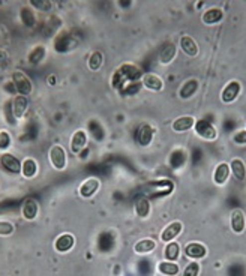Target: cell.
<instances>
[{
	"mask_svg": "<svg viewBox=\"0 0 246 276\" xmlns=\"http://www.w3.org/2000/svg\"><path fill=\"white\" fill-rule=\"evenodd\" d=\"M143 77V71L132 65V63H123L122 66H119L113 77H111V86L116 89V90H125L126 86H129L131 83H137L140 81Z\"/></svg>",
	"mask_w": 246,
	"mask_h": 276,
	"instance_id": "obj_1",
	"label": "cell"
},
{
	"mask_svg": "<svg viewBox=\"0 0 246 276\" xmlns=\"http://www.w3.org/2000/svg\"><path fill=\"white\" fill-rule=\"evenodd\" d=\"M11 80L15 87L17 95L29 96L33 92V83H32L30 77L26 72H23L21 69H15L11 75Z\"/></svg>",
	"mask_w": 246,
	"mask_h": 276,
	"instance_id": "obj_2",
	"label": "cell"
},
{
	"mask_svg": "<svg viewBox=\"0 0 246 276\" xmlns=\"http://www.w3.org/2000/svg\"><path fill=\"white\" fill-rule=\"evenodd\" d=\"M48 161L56 171H63L68 165V155L63 146L53 144L48 149Z\"/></svg>",
	"mask_w": 246,
	"mask_h": 276,
	"instance_id": "obj_3",
	"label": "cell"
},
{
	"mask_svg": "<svg viewBox=\"0 0 246 276\" xmlns=\"http://www.w3.org/2000/svg\"><path fill=\"white\" fill-rule=\"evenodd\" d=\"M194 129H195V134H197L200 138L206 140V141H215V140L218 138V131H216V128L213 126L212 122H209V120H206V119H197Z\"/></svg>",
	"mask_w": 246,
	"mask_h": 276,
	"instance_id": "obj_4",
	"label": "cell"
},
{
	"mask_svg": "<svg viewBox=\"0 0 246 276\" xmlns=\"http://www.w3.org/2000/svg\"><path fill=\"white\" fill-rule=\"evenodd\" d=\"M101 189V180L98 177H87L78 186V195L81 198H92Z\"/></svg>",
	"mask_w": 246,
	"mask_h": 276,
	"instance_id": "obj_5",
	"label": "cell"
},
{
	"mask_svg": "<svg viewBox=\"0 0 246 276\" xmlns=\"http://www.w3.org/2000/svg\"><path fill=\"white\" fill-rule=\"evenodd\" d=\"M240 92H242V84H240V81L231 80V81H228V83L224 86V89H222V92H221V101H222L224 104H231V102H234V101L239 98Z\"/></svg>",
	"mask_w": 246,
	"mask_h": 276,
	"instance_id": "obj_6",
	"label": "cell"
},
{
	"mask_svg": "<svg viewBox=\"0 0 246 276\" xmlns=\"http://www.w3.org/2000/svg\"><path fill=\"white\" fill-rule=\"evenodd\" d=\"M87 143H89V135L84 129H77L72 137H71V141H69V149L74 155H80L83 152L86 147H87Z\"/></svg>",
	"mask_w": 246,
	"mask_h": 276,
	"instance_id": "obj_7",
	"label": "cell"
},
{
	"mask_svg": "<svg viewBox=\"0 0 246 276\" xmlns=\"http://www.w3.org/2000/svg\"><path fill=\"white\" fill-rule=\"evenodd\" d=\"M29 108V96H23V95H17L12 98L11 101V114L15 120H23V117L26 116Z\"/></svg>",
	"mask_w": 246,
	"mask_h": 276,
	"instance_id": "obj_8",
	"label": "cell"
},
{
	"mask_svg": "<svg viewBox=\"0 0 246 276\" xmlns=\"http://www.w3.org/2000/svg\"><path fill=\"white\" fill-rule=\"evenodd\" d=\"M140 83H141V87H144V89H147L150 92H162L164 86H165V84H164V80L159 75L152 74V72L143 74Z\"/></svg>",
	"mask_w": 246,
	"mask_h": 276,
	"instance_id": "obj_9",
	"label": "cell"
},
{
	"mask_svg": "<svg viewBox=\"0 0 246 276\" xmlns=\"http://www.w3.org/2000/svg\"><path fill=\"white\" fill-rule=\"evenodd\" d=\"M176 54H177V47L174 42H165L161 50H159V54H158V62L164 66H167L170 63H173V60L176 59Z\"/></svg>",
	"mask_w": 246,
	"mask_h": 276,
	"instance_id": "obj_10",
	"label": "cell"
},
{
	"mask_svg": "<svg viewBox=\"0 0 246 276\" xmlns=\"http://www.w3.org/2000/svg\"><path fill=\"white\" fill-rule=\"evenodd\" d=\"M183 231V224L180 221H173L171 224H168L165 228L161 233V240L164 243H170L173 240H176Z\"/></svg>",
	"mask_w": 246,
	"mask_h": 276,
	"instance_id": "obj_11",
	"label": "cell"
},
{
	"mask_svg": "<svg viewBox=\"0 0 246 276\" xmlns=\"http://www.w3.org/2000/svg\"><path fill=\"white\" fill-rule=\"evenodd\" d=\"M0 164H2V167L11 174H20L21 173V161L17 156H14L12 153L5 152V153L0 155Z\"/></svg>",
	"mask_w": 246,
	"mask_h": 276,
	"instance_id": "obj_12",
	"label": "cell"
},
{
	"mask_svg": "<svg viewBox=\"0 0 246 276\" xmlns=\"http://www.w3.org/2000/svg\"><path fill=\"white\" fill-rule=\"evenodd\" d=\"M230 174H231V170H230V164L228 162H221L215 167V171H213V183L216 186H224L225 183L228 182L230 179Z\"/></svg>",
	"mask_w": 246,
	"mask_h": 276,
	"instance_id": "obj_13",
	"label": "cell"
},
{
	"mask_svg": "<svg viewBox=\"0 0 246 276\" xmlns=\"http://www.w3.org/2000/svg\"><path fill=\"white\" fill-rule=\"evenodd\" d=\"M195 122H197V119L194 116H180V117H177V119L173 120L171 129L176 134H183V132H188V131L194 129Z\"/></svg>",
	"mask_w": 246,
	"mask_h": 276,
	"instance_id": "obj_14",
	"label": "cell"
},
{
	"mask_svg": "<svg viewBox=\"0 0 246 276\" xmlns=\"http://www.w3.org/2000/svg\"><path fill=\"white\" fill-rule=\"evenodd\" d=\"M198 87H200V81H198L197 78H189V80H186V81L180 86V89H179V92H177V95H179V98L183 99V101L191 99V98L197 93V92H198Z\"/></svg>",
	"mask_w": 246,
	"mask_h": 276,
	"instance_id": "obj_15",
	"label": "cell"
},
{
	"mask_svg": "<svg viewBox=\"0 0 246 276\" xmlns=\"http://www.w3.org/2000/svg\"><path fill=\"white\" fill-rule=\"evenodd\" d=\"M230 224H231V230L236 234H243L245 228H246V215L242 209H234L231 212V218H230Z\"/></svg>",
	"mask_w": 246,
	"mask_h": 276,
	"instance_id": "obj_16",
	"label": "cell"
},
{
	"mask_svg": "<svg viewBox=\"0 0 246 276\" xmlns=\"http://www.w3.org/2000/svg\"><path fill=\"white\" fill-rule=\"evenodd\" d=\"M179 47H180V50H182L188 57H197L198 53H200V47H198L197 41H195L192 36H189V35L180 36Z\"/></svg>",
	"mask_w": 246,
	"mask_h": 276,
	"instance_id": "obj_17",
	"label": "cell"
},
{
	"mask_svg": "<svg viewBox=\"0 0 246 276\" xmlns=\"http://www.w3.org/2000/svg\"><path fill=\"white\" fill-rule=\"evenodd\" d=\"M74 246H75V237H74L71 233H63V234H60V236L56 239V242H54V249H56L59 254L69 252Z\"/></svg>",
	"mask_w": 246,
	"mask_h": 276,
	"instance_id": "obj_18",
	"label": "cell"
},
{
	"mask_svg": "<svg viewBox=\"0 0 246 276\" xmlns=\"http://www.w3.org/2000/svg\"><path fill=\"white\" fill-rule=\"evenodd\" d=\"M185 255L192 260H201L207 255V248L203 243L191 242L185 246Z\"/></svg>",
	"mask_w": 246,
	"mask_h": 276,
	"instance_id": "obj_19",
	"label": "cell"
},
{
	"mask_svg": "<svg viewBox=\"0 0 246 276\" xmlns=\"http://www.w3.org/2000/svg\"><path fill=\"white\" fill-rule=\"evenodd\" d=\"M224 20V11L221 8H209L203 12L201 15V21L206 26H213L218 24Z\"/></svg>",
	"mask_w": 246,
	"mask_h": 276,
	"instance_id": "obj_20",
	"label": "cell"
},
{
	"mask_svg": "<svg viewBox=\"0 0 246 276\" xmlns=\"http://www.w3.org/2000/svg\"><path fill=\"white\" fill-rule=\"evenodd\" d=\"M39 212V204L35 198H27L21 206V215L26 221H35Z\"/></svg>",
	"mask_w": 246,
	"mask_h": 276,
	"instance_id": "obj_21",
	"label": "cell"
},
{
	"mask_svg": "<svg viewBox=\"0 0 246 276\" xmlns=\"http://www.w3.org/2000/svg\"><path fill=\"white\" fill-rule=\"evenodd\" d=\"M155 138V129L149 125V123H144L140 126L138 129V134H137V140H138V144L143 146V147H147L152 144Z\"/></svg>",
	"mask_w": 246,
	"mask_h": 276,
	"instance_id": "obj_22",
	"label": "cell"
},
{
	"mask_svg": "<svg viewBox=\"0 0 246 276\" xmlns=\"http://www.w3.org/2000/svg\"><path fill=\"white\" fill-rule=\"evenodd\" d=\"M230 170H231V174L234 176L236 180L243 182L246 179V164L242 159L234 158L230 164Z\"/></svg>",
	"mask_w": 246,
	"mask_h": 276,
	"instance_id": "obj_23",
	"label": "cell"
},
{
	"mask_svg": "<svg viewBox=\"0 0 246 276\" xmlns=\"http://www.w3.org/2000/svg\"><path fill=\"white\" fill-rule=\"evenodd\" d=\"M45 56H47V48H45V45L39 44L30 50V53L27 54V62L30 65H39L45 59Z\"/></svg>",
	"mask_w": 246,
	"mask_h": 276,
	"instance_id": "obj_24",
	"label": "cell"
},
{
	"mask_svg": "<svg viewBox=\"0 0 246 276\" xmlns=\"http://www.w3.org/2000/svg\"><path fill=\"white\" fill-rule=\"evenodd\" d=\"M155 248H156V242H155L153 239H150V237L141 239V240H138V242L134 245V251H135V254H138V255L150 254V252L155 251Z\"/></svg>",
	"mask_w": 246,
	"mask_h": 276,
	"instance_id": "obj_25",
	"label": "cell"
},
{
	"mask_svg": "<svg viewBox=\"0 0 246 276\" xmlns=\"http://www.w3.org/2000/svg\"><path fill=\"white\" fill-rule=\"evenodd\" d=\"M156 269H158V272L161 275H165V276H177L179 272H180V267H179L177 263L167 261V260L165 261H161Z\"/></svg>",
	"mask_w": 246,
	"mask_h": 276,
	"instance_id": "obj_26",
	"label": "cell"
},
{
	"mask_svg": "<svg viewBox=\"0 0 246 276\" xmlns=\"http://www.w3.org/2000/svg\"><path fill=\"white\" fill-rule=\"evenodd\" d=\"M21 174L24 179H33L38 174V164L33 158H26L21 162Z\"/></svg>",
	"mask_w": 246,
	"mask_h": 276,
	"instance_id": "obj_27",
	"label": "cell"
},
{
	"mask_svg": "<svg viewBox=\"0 0 246 276\" xmlns=\"http://www.w3.org/2000/svg\"><path fill=\"white\" fill-rule=\"evenodd\" d=\"M135 215L140 219H146L150 215V201L146 197H140L135 201Z\"/></svg>",
	"mask_w": 246,
	"mask_h": 276,
	"instance_id": "obj_28",
	"label": "cell"
},
{
	"mask_svg": "<svg viewBox=\"0 0 246 276\" xmlns=\"http://www.w3.org/2000/svg\"><path fill=\"white\" fill-rule=\"evenodd\" d=\"M180 257V246L177 242H170L167 243L165 249H164V258H165L167 261H173L176 263Z\"/></svg>",
	"mask_w": 246,
	"mask_h": 276,
	"instance_id": "obj_29",
	"label": "cell"
},
{
	"mask_svg": "<svg viewBox=\"0 0 246 276\" xmlns=\"http://www.w3.org/2000/svg\"><path fill=\"white\" fill-rule=\"evenodd\" d=\"M102 65H104V54L99 50H95L87 59V68L92 72H96L102 68Z\"/></svg>",
	"mask_w": 246,
	"mask_h": 276,
	"instance_id": "obj_30",
	"label": "cell"
},
{
	"mask_svg": "<svg viewBox=\"0 0 246 276\" xmlns=\"http://www.w3.org/2000/svg\"><path fill=\"white\" fill-rule=\"evenodd\" d=\"M186 159H188V153H186V150H183V149H177V150H174L173 153H171V156H170V164H171V167L173 168H182L185 164H186Z\"/></svg>",
	"mask_w": 246,
	"mask_h": 276,
	"instance_id": "obj_31",
	"label": "cell"
},
{
	"mask_svg": "<svg viewBox=\"0 0 246 276\" xmlns=\"http://www.w3.org/2000/svg\"><path fill=\"white\" fill-rule=\"evenodd\" d=\"M20 15H21V21H23L24 26H27V27H33L35 26L36 18H35V12L30 8H27V6L21 8V14Z\"/></svg>",
	"mask_w": 246,
	"mask_h": 276,
	"instance_id": "obj_32",
	"label": "cell"
},
{
	"mask_svg": "<svg viewBox=\"0 0 246 276\" xmlns=\"http://www.w3.org/2000/svg\"><path fill=\"white\" fill-rule=\"evenodd\" d=\"M30 6L41 11V12H50L53 9V3L50 2V0H32L30 2Z\"/></svg>",
	"mask_w": 246,
	"mask_h": 276,
	"instance_id": "obj_33",
	"label": "cell"
},
{
	"mask_svg": "<svg viewBox=\"0 0 246 276\" xmlns=\"http://www.w3.org/2000/svg\"><path fill=\"white\" fill-rule=\"evenodd\" d=\"M11 135L6 129H0V150L2 153H5L9 147H11Z\"/></svg>",
	"mask_w": 246,
	"mask_h": 276,
	"instance_id": "obj_34",
	"label": "cell"
},
{
	"mask_svg": "<svg viewBox=\"0 0 246 276\" xmlns=\"http://www.w3.org/2000/svg\"><path fill=\"white\" fill-rule=\"evenodd\" d=\"M200 272H201V266H200V263L192 261V263H189V264L185 267V270H183L182 276H200Z\"/></svg>",
	"mask_w": 246,
	"mask_h": 276,
	"instance_id": "obj_35",
	"label": "cell"
},
{
	"mask_svg": "<svg viewBox=\"0 0 246 276\" xmlns=\"http://www.w3.org/2000/svg\"><path fill=\"white\" fill-rule=\"evenodd\" d=\"M14 231V224H11L9 221H0V236H11Z\"/></svg>",
	"mask_w": 246,
	"mask_h": 276,
	"instance_id": "obj_36",
	"label": "cell"
},
{
	"mask_svg": "<svg viewBox=\"0 0 246 276\" xmlns=\"http://www.w3.org/2000/svg\"><path fill=\"white\" fill-rule=\"evenodd\" d=\"M233 143L237 146H246V129H239L233 135Z\"/></svg>",
	"mask_w": 246,
	"mask_h": 276,
	"instance_id": "obj_37",
	"label": "cell"
},
{
	"mask_svg": "<svg viewBox=\"0 0 246 276\" xmlns=\"http://www.w3.org/2000/svg\"><path fill=\"white\" fill-rule=\"evenodd\" d=\"M6 57H8L6 51H5V50H0V63L5 62V60H6Z\"/></svg>",
	"mask_w": 246,
	"mask_h": 276,
	"instance_id": "obj_38",
	"label": "cell"
},
{
	"mask_svg": "<svg viewBox=\"0 0 246 276\" xmlns=\"http://www.w3.org/2000/svg\"><path fill=\"white\" fill-rule=\"evenodd\" d=\"M245 129H246V126H245Z\"/></svg>",
	"mask_w": 246,
	"mask_h": 276,
	"instance_id": "obj_39",
	"label": "cell"
}]
</instances>
